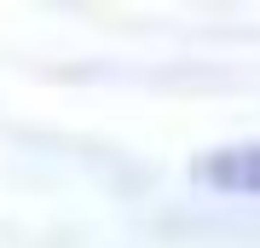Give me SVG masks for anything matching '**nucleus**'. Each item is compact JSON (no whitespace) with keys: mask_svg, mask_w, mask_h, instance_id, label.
Segmentation results:
<instances>
[{"mask_svg":"<svg viewBox=\"0 0 260 248\" xmlns=\"http://www.w3.org/2000/svg\"><path fill=\"white\" fill-rule=\"evenodd\" d=\"M197 179L232 196H260V145H225L197 162Z\"/></svg>","mask_w":260,"mask_h":248,"instance_id":"1","label":"nucleus"}]
</instances>
